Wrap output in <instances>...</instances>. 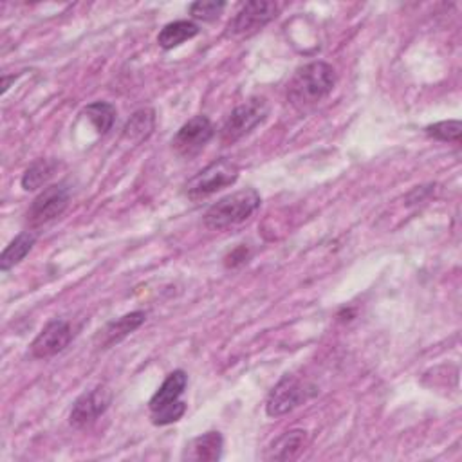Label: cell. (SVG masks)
I'll use <instances>...</instances> for the list:
<instances>
[{
  "instance_id": "13",
  "label": "cell",
  "mask_w": 462,
  "mask_h": 462,
  "mask_svg": "<svg viewBox=\"0 0 462 462\" xmlns=\"http://www.w3.org/2000/svg\"><path fill=\"white\" fill-rule=\"evenodd\" d=\"M224 439L218 432H208L192 439L183 453V460L192 462H217L222 457Z\"/></svg>"
},
{
  "instance_id": "15",
  "label": "cell",
  "mask_w": 462,
  "mask_h": 462,
  "mask_svg": "<svg viewBox=\"0 0 462 462\" xmlns=\"http://www.w3.org/2000/svg\"><path fill=\"white\" fill-rule=\"evenodd\" d=\"M156 127V114L152 108L136 110L124 129V140L129 143H141L149 140Z\"/></svg>"
},
{
  "instance_id": "16",
  "label": "cell",
  "mask_w": 462,
  "mask_h": 462,
  "mask_svg": "<svg viewBox=\"0 0 462 462\" xmlns=\"http://www.w3.org/2000/svg\"><path fill=\"white\" fill-rule=\"evenodd\" d=\"M199 35V28L197 24L190 22V21H175V22H170L167 24L159 37H158V44L170 51L174 47H179L181 44H184L186 40H192L193 37Z\"/></svg>"
},
{
  "instance_id": "17",
  "label": "cell",
  "mask_w": 462,
  "mask_h": 462,
  "mask_svg": "<svg viewBox=\"0 0 462 462\" xmlns=\"http://www.w3.org/2000/svg\"><path fill=\"white\" fill-rule=\"evenodd\" d=\"M35 243H37V237L33 234H30V231H24V234L17 235L10 243V246L3 252V257H0V270L10 271L17 264H21L28 257V253L33 250Z\"/></svg>"
},
{
  "instance_id": "1",
  "label": "cell",
  "mask_w": 462,
  "mask_h": 462,
  "mask_svg": "<svg viewBox=\"0 0 462 462\" xmlns=\"http://www.w3.org/2000/svg\"><path fill=\"white\" fill-rule=\"evenodd\" d=\"M336 85V71L325 62H312L300 67L287 87V99L293 107L305 110L325 99Z\"/></svg>"
},
{
  "instance_id": "11",
  "label": "cell",
  "mask_w": 462,
  "mask_h": 462,
  "mask_svg": "<svg viewBox=\"0 0 462 462\" xmlns=\"http://www.w3.org/2000/svg\"><path fill=\"white\" fill-rule=\"evenodd\" d=\"M147 320V314L143 311L129 312L118 320L110 321L107 327H103L96 338L99 349H108V346L120 343L127 336H131L136 329H140Z\"/></svg>"
},
{
  "instance_id": "6",
  "label": "cell",
  "mask_w": 462,
  "mask_h": 462,
  "mask_svg": "<svg viewBox=\"0 0 462 462\" xmlns=\"http://www.w3.org/2000/svg\"><path fill=\"white\" fill-rule=\"evenodd\" d=\"M213 125L206 116H195L177 131L172 140V149L179 158L192 159L202 152L213 138Z\"/></svg>"
},
{
  "instance_id": "4",
  "label": "cell",
  "mask_w": 462,
  "mask_h": 462,
  "mask_svg": "<svg viewBox=\"0 0 462 462\" xmlns=\"http://www.w3.org/2000/svg\"><path fill=\"white\" fill-rule=\"evenodd\" d=\"M239 179V167L231 163L229 159H215L206 168H202L199 174H195L184 186V192L188 199L201 201L206 199L222 188H227L235 184Z\"/></svg>"
},
{
  "instance_id": "5",
  "label": "cell",
  "mask_w": 462,
  "mask_h": 462,
  "mask_svg": "<svg viewBox=\"0 0 462 462\" xmlns=\"http://www.w3.org/2000/svg\"><path fill=\"white\" fill-rule=\"evenodd\" d=\"M278 6L270 0H252L244 4L243 10L229 22V35L235 38H244L259 33L271 21L277 19Z\"/></svg>"
},
{
  "instance_id": "8",
  "label": "cell",
  "mask_w": 462,
  "mask_h": 462,
  "mask_svg": "<svg viewBox=\"0 0 462 462\" xmlns=\"http://www.w3.org/2000/svg\"><path fill=\"white\" fill-rule=\"evenodd\" d=\"M69 188L64 184H53L40 192L28 210V222L33 227L47 224L60 217L69 204Z\"/></svg>"
},
{
  "instance_id": "10",
  "label": "cell",
  "mask_w": 462,
  "mask_h": 462,
  "mask_svg": "<svg viewBox=\"0 0 462 462\" xmlns=\"http://www.w3.org/2000/svg\"><path fill=\"white\" fill-rule=\"evenodd\" d=\"M73 339V329L65 320L49 321L31 343V356L37 360H47L62 351Z\"/></svg>"
},
{
  "instance_id": "14",
  "label": "cell",
  "mask_w": 462,
  "mask_h": 462,
  "mask_svg": "<svg viewBox=\"0 0 462 462\" xmlns=\"http://www.w3.org/2000/svg\"><path fill=\"white\" fill-rule=\"evenodd\" d=\"M186 385H188V376L186 372L183 371H175L172 372L165 383L159 387V390L152 396L149 406H150V412H156L167 405H172L175 401H179V398L184 394L186 390Z\"/></svg>"
},
{
  "instance_id": "9",
  "label": "cell",
  "mask_w": 462,
  "mask_h": 462,
  "mask_svg": "<svg viewBox=\"0 0 462 462\" xmlns=\"http://www.w3.org/2000/svg\"><path fill=\"white\" fill-rule=\"evenodd\" d=\"M110 401H112V392L103 385H98L87 390L73 405V410L69 414L71 426L74 428L90 426L92 423H96L99 415L107 412V408L110 406Z\"/></svg>"
},
{
  "instance_id": "7",
  "label": "cell",
  "mask_w": 462,
  "mask_h": 462,
  "mask_svg": "<svg viewBox=\"0 0 462 462\" xmlns=\"http://www.w3.org/2000/svg\"><path fill=\"white\" fill-rule=\"evenodd\" d=\"M309 396L311 390L304 381H300L295 376H284L271 390L266 403V412L270 417L286 415L298 408L302 403H305Z\"/></svg>"
},
{
  "instance_id": "12",
  "label": "cell",
  "mask_w": 462,
  "mask_h": 462,
  "mask_svg": "<svg viewBox=\"0 0 462 462\" xmlns=\"http://www.w3.org/2000/svg\"><path fill=\"white\" fill-rule=\"evenodd\" d=\"M307 442H309V437H307L305 430L286 432L268 446L264 458L266 460H280V462L295 460L304 453Z\"/></svg>"
},
{
  "instance_id": "21",
  "label": "cell",
  "mask_w": 462,
  "mask_h": 462,
  "mask_svg": "<svg viewBox=\"0 0 462 462\" xmlns=\"http://www.w3.org/2000/svg\"><path fill=\"white\" fill-rule=\"evenodd\" d=\"M226 8V3H215V0H199L190 6V13L193 19L202 22L217 21Z\"/></svg>"
},
{
  "instance_id": "20",
  "label": "cell",
  "mask_w": 462,
  "mask_h": 462,
  "mask_svg": "<svg viewBox=\"0 0 462 462\" xmlns=\"http://www.w3.org/2000/svg\"><path fill=\"white\" fill-rule=\"evenodd\" d=\"M426 134L439 141H458L460 134H462V125L458 120L439 122V124L426 127Z\"/></svg>"
},
{
  "instance_id": "22",
  "label": "cell",
  "mask_w": 462,
  "mask_h": 462,
  "mask_svg": "<svg viewBox=\"0 0 462 462\" xmlns=\"http://www.w3.org/2000/svg\"><path fill=\"white\" fill-rule=\"evenodd\" d=\"M186 412V403H183L181 399L172 403V405H167L156 412H152V423L156 426H167V424H172L175 421H179Z\"/></svg>"
},
{
  "instance_id": "2",
  "label": "cell",
  "mask_w": 462,
  "mask_h": 462,
  "mask_svg": "<svg viewBox=\"0 0 462 462\" xmlns=\"http://www.w3.org/2000/svg\"><path fill=\"white\" fill-rule=\"evenodd\" d=\"M261 206V195L253 188H246L235 193H229L211 204L202 220L211 231H224L244 224Z\"/></svg>"
},
{
  "instance_id": "3",
  "label": "cell",
  "mask_w": 462,
  "mask_h": 462,
  "mask_svg": "<svg viewBox=\"0 0 462 462\" xmlns=\"http://www.w3.org/2000/svg\"><path fill=\"white\" fill-rule=\"evenodd\" d=\"M270 114V105L266 98H252L239 105L227 116L220 131V141L224 145H234L239 140L252 134L259 125H262Z\"/></svg>"
},
{
  "instance_id": "18",
  "label": "cell",
  "mask_w": 462,
  "mask_h": 462,
  "mask_svg": "<svg viewBox=\"0 0 462 462\" xmlns=\"http://www.w3.org/2000/svg\"><path fill=\"white\" fill-rule=\"evenodd\" d=\"M83 116L94 125L98 134H107L116 120V107L107 101H94L83 108Z\"/></svg>"
},
{
  "instance_id": "19",
  "label": "cell",
  "mask_w": 462,
  "mask_h": 462,
  "mask_svg": "<svg viewBox=\"0 0 462 462\" xmlns=\"http://www.w3.org/2000/svg\"><path fill=\"white\" fill-rule=\"evenodd\" d=\"M56 167L58 165L55 161H49V159L35 161L22 175V188L28 190V192L42 188L55 175Z\"/></svg>"
}]
</instances>
